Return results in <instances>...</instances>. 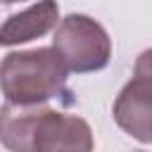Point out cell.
<instances>
[{"mask_svg":"<svg viewBox=\"0 0 152 152\" xmlns=\"http://www.w3.org/2000/svg\"><path fill=\"white\" fill-rule=\"evenodd\" d=\"M0 138L10 152H93L88 121L50 107H17L5 102Z\"/></svg>","mask_w":152,"mask_h":152,"instance_id":"cell-1","label":"cell"},{"mask_svg":"<svg viewBox=\"0 0 152 152\" xmlns=\"http://www.w3.org/2000/svg\"><path fill=\"white\" fill-rule=\"evenodd\" d=\"M66 64L55 48L7 52L0 66L5 102L17 107H43V102L66 95Z\"/></svg>","mask_w":152,"mask_h":152,"instance_id":"cell-2","label":"cell"},{"mask_svg":"<svg viewBox=\"0 0 152 152\" xmlns=\"http://www.w3.org/2000/svg\"><path fill=\"white\" fill-rule=\"evenodd\" d=\"M52 48L62 55L64 64L74 74L100 71L112 59V40L104 26L88 14H69L59 21Z\"/></svg>","mask_w":152,"mask_h":152,"instance_id":"cell-3","label":"cell"},{"mask_svg":"<svg viewBox=\"0 0 152 152\" xmlns=\"http://www.w3.org/2000/svg\"><path fill=\"white\" fill-rule=\"evenodd\" d=\"M112 114L124 133L140 142H152V48L138 55L133 78L116 95Z\"/></svg>","mask_w":152,"mask_h":152,"instance_id":"cell-4","label":"cell"},{"mask_svg":"<svg viewBox=\"0 0 152 152\" xmlns=\"http://www.w3.org/2000/svg\"><path fill=\"white\" fill-rule=\"evenodd\" d=\"M59 19V5L52 0L31 5L17 14H10L0 28V43L5 48L19 45V43H28L33 38L45 36L48 31H52L57 26Z\"/></svg>","mask_w":152,"mask_h":152,"instance_id":"cell-5","label":"cell"}]
</instances>
